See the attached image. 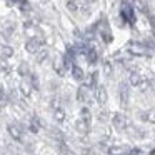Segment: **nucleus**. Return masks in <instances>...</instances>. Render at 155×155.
Masks as SVG:
<instances>
[{"mask_svg":"<svg viewBox=\"0 0 155 155\" xmlns=\"http://www.w3.org/2000/svg\"><path fill=\"white\" fill-rule=\"evenodd\" d=\"M7 130H8V134H10L12 138H15V140H20L22 138V128L18 127L17 124H8Z\"/></svg>","mask_w":155,"mask_h":155,"instance_id":"f257e3e1","label":"nucleus"},{"mask_svg":"<svg viewBox=\"0 0 155 155\" xmlns=\"http://www.w3.org/2000/svg\"><path fill=\"white\" fill-rule=\"evenodd\" d=\"M112 122H114V127L118 128V130H122V128L127 127V118H125L122 114H115L114 115V120H112Z\"/></svg>","mask_w":155,"mask_h":155,"instance_id":"f03ea898","label":"nucleus"},{"mask_svg":"<svg viewBox=\"0 0 155 155\" xmlns=\"http://www.w3.org/2000/svg\"><path fill=\"white\" fill-rule=\"evenodd\" d=\"M134 150H130L128 147H114L110 148V155H128Z\"/></svg>","mask_w":155,"mask_h":155,"instance_id":"7ed1b4c3","label":"nucleus"},{"mask_svg":"<svg viewBox=\"0 0 155 155\" xmlns=\"http://www.w3.org/2000/svg\"><path fill=\"white\" fill-rule=\"evenodd\" d=\"M75 128H77V132L78 134H87L88 132V122H85V120H78L77 124H75Z\"/></svg>","mask_w":155,"mask_h":155,"instance_id":"20e7f679","label":"nucleus"},{"mask_svg":"<svg viewBox=\"0 0 155 155\" xmlns=\"http://www.w3.org/2000/svg\"><path fill=\"white\" fill-rule=\"evenodd\" d=\"M97 100H98V104H105L107 102V92H105L104 87H100L97 90Z\"/></svg>","mask_w":155,"mask_h":155,"instance_id":"39448f33","label":"nucleus"},{"mask_svg":"<svg viewBox=\"0 0 155 155\" xmlns=\"http://www.w3.org/2000/svg\"><path fill=\"white\" fill-rule=\"evenodd\" d=\"M145 120H148L150 124H155V108H152V110H148L147 114H145Z\"/></svg>","mask_w":155,"mask_h":155,"instance_id":"423d86ee","label":"nucleus"},{"mask_svg":"<svg viewBox=\"0 0 155 155\" xmlns=\"http://www.w3.org/2000/svg\"><path fill=\"white\" fill-rule=\"evenodd\" d=\"M65 118V112L62 108H55V120L57 122H62Z\"/></svg>","mask_w":155,"mask_h":155,"instance_id":"0eeeda50","label":"nucleus"},{"mask_svg":"<svg viewBox=\"0 0 155 155\" xmlns=\"http://www.w3.org/2000/svg\"><path fill=\"white\" fill-rule=\"evenodd\" d=\"M122 102H124V104H127V98H128V88H127V85H122Z\"/></svg>","mask_w":155,"mask_h":155,"instance_id":"6e6552de","label":"nucleus"},{"mask_svg":"<svg viewBox=\"0 0 155 155\" xmlns=\"http://www.w3.org/2000/svg\"><path fill=\"white\" fill-rule=\"evenodd\" d=\"M58 148H60V152H62L64 155H74V152H72L70 148H67V147H65V145L62 143V142H58Z\"/></svg>","mask_w":155,"mask_h":155,"instance_id":"1a4fd4ad","label":"nucleus"},{"mask_svg":"<svg viewBox=\"0 0 155 155\" xmlns=\"http://www.w3.org/2000/svg\"><path fill=\"white\" fill-rule=\"evenodd\" d=\"M22 94H24V95H27V97L30 95V85H28V84H25V82L22 84Z\"/></svg>","mask_w":155,"mask_h":155,"instance_id":"9d476101","label":"nucleus"},{"mask_svg":"<svg viewBox=\"0 0 155 155\" xmlns=\"http://www.w3.org/2000/svg\"><path fill=\"white\" fill-rule=\"evenodd\" d=\"M74 77L77 78V80H82V78H84V74H82L80 68H74Z\"/></svg>","mask_w":155,"mask_h":155,"instance_id":"9b49d317","label":"nucleus"},{"mask_svg":"<svg viewBox=\"0 0 155 155\" xmlns=\"http://www.w3.org/2000/svg\"><path fill=\"white\" fill-rule=\"evenodd\" d=\"M82 120H85V122L90 120V112H88L87 108H84V110H82Z\"/></svg>","mask_w":155,"mask_h":155,"instance_id":"f8f14e48","label":"nucleus"},{"mask_svg":"<svg viewBox=\"0 0 155 155\" xmlns=\"http://www.w3.org/2000/svg\"><path fill=\"white\" fill-rule=\"evenodd\" d=\"M85 95H87V88L82 87L80 90H78V100H85Z\"/></svg>","mask_w":155,"mask_h":155,"instance_id":"ddd939ff","label":"nucleus"},{"mask_svg":"<svg viewBox=\"0 0 155 155\" xmlns=\"http://www.w3.org/2000/svg\"><path fill=\"white\" fill-rule=\"evenodd\" d=\"M30 130L34 132H38V124H37V118H34V120H32V124H30Z\"/></svg>","mask_w":155,"mask_h":155,"instance_id":"4468645a","label":"nucleus"},{"mask_svg":"<svg viewBox=\"0 0 155 155\" xmlns=\"http://www.w3.org/2000/svg\"><path fill=\"white\" fill-rule=\"evenodd\" d=\"M130 82H132L134 85L140 84V77H138V75H132V77H130Z\"/></svg>","mask_w":155,"mask_h":155,"instance_id":"2eb2a0df","label":"nucleus"},{"mask_svg":"<svg viewBox=\"0 0 155 155\" xmlns=\"http://www.w3.org/2000/svg\"><path fill=\"white\" fill-rule=\"evenodd\" d=\"M0 95H2V94H0Z\"/></svg>","mask_w":155,"mask_h":155,"instance_id":"dca6fc26","label":"nucleus"}]
</instances>
